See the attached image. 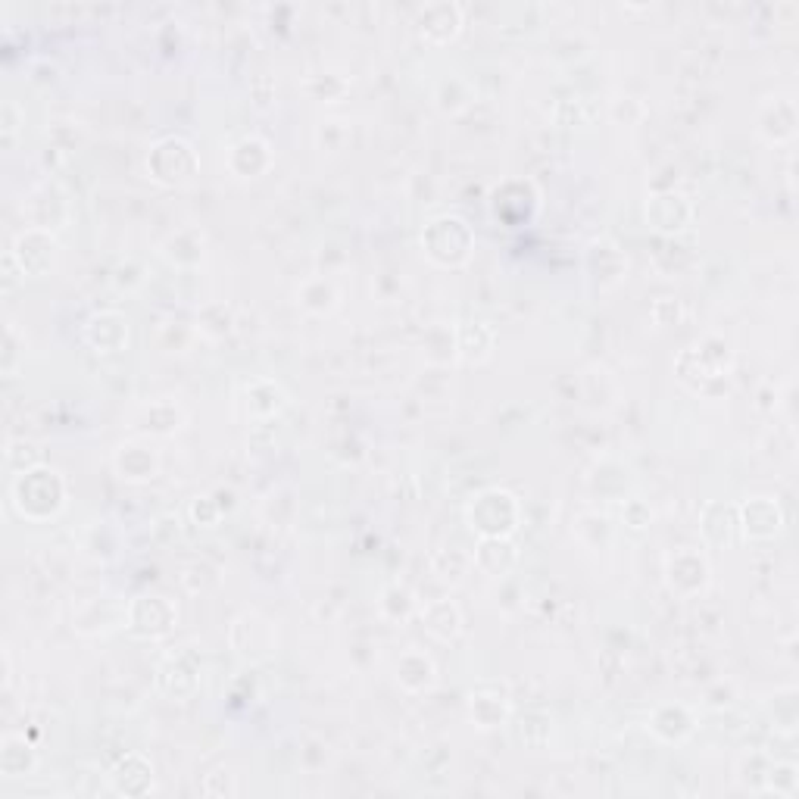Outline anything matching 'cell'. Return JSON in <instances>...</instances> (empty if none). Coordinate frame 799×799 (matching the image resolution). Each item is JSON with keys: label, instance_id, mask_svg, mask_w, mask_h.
<instances>
[{"label": "cell", "instance_id": "6da1fadb", "mask_svg": "<svg viewBox=\"0 0 799 799\" xmlns=\"http://www.w3.org/2000/svg\"><path fill=\"white\" fill-rule=\"evenodd\" d=\"M16 506L22 515H29V519H44V515L57 512L60 503H63V484L57 478V472H25L16 487Z\"/></svg>", "mask_w": 799, "mask_h": 799}, {"label": "cell", "instance_id": "5b68a950", "mask_svg": "<svg viewBox=\"0 0 799 799\" xmlns=\"http://www.w3.org/2000/svg\"><path fill=\"white\" fill-rule=\"evenodd\" d=\"M494 693L491 697H484V690H472V718L478 721L481 728H497L500 721L506 718L509 712V697H506V687L503 684H494L491 687Z\"/></svg>", "mask_w": 799, "mask_h": 799}, {"label": "cell", "instance_id": "7a4b0ae2", "mask_svg": "<svg viewBox=\"0 0 799 799\" xmlns=\"http://www.w3.org/2000/svg\"><path fill=\"white\" fill-rule=\"evenodd\" d=\"M469 247H472V231L466 228V222L456 219V216L437 219L425 231V250H428L431 260L441 263V266L466 263Z\"/></svg>", "mask_w": 799, "mask_h": 799}, {"label": "cell", "instance_id": "3957f363", "mask_svg": "<svg viewBox=\"0 0 799 799\" xmlns=\"http://www.w3.org/2000/svg\"><path fill=\"white\" fill-rule=\"evenodd\" d=\"M472 528H478L481 537H506L519 519V506L506 491L481 494L472 506Z\"/></svg>", "mask_w": 799, "mask_h": 799}, {"label": "cell", "instance_id": "52a82bcc", "mask_svg": "<svg viewBox=\"0 0 799 799\" xmlns=\"http://www.w3.org/2000/svg\"><path fill=\"white\" fill-rule=\"evenodd\" d=\"M172 618H175V612H172V606L163 597H141L132 606V628L138 634H144L147 622H157V631L166 634L172 628Z\"/></svg>", "mask_w": 799, "mask_h": 799}, {"label": "cell", "instance_id": "8992f818", "mask_svg": "<svg viewBox=\"0 0 799 799\" xmlns=\"http://www.w3.org/2000/svg\"><path fill=\"white\" fill-rule=\"evenodd\" d=\"M743 528L750 537H771L781 528V512L771 500H750L743 506Z\"/></svg>", "mask_w": 799, "mask_h": 799}, {"label": "cell", "instance_id": "277c9868", "mask_svg": "<svg viewBox=\"0 0 799 799\" xmlns=\"http://www.w3.org/2000/svg\"><path fill=\"white\" fill-rule=\"evenodd\" d=\"M88 341L94 350L100 353H116L125 341H128V325L122 316L116 313H103V316H94L91 325H88Z\"/></svg>", "mask_w": 799, "mask_h": 799}, {"label": "cell", "instance_id": "ba28073f", "mask_svg": "<svg viewBox=\"0 0 799 799\" xmlns=\"http://www.w3.org/2000/svg\"><path fill=\"white\" fill-rule=\"evenodd\" d=\"M693 581V590H700L709 578V569H706V562L697 556V553H678L668 559V584H672L675 590L684 587V581Z\"/></svg>", "mask_w": 799, "mask_h": 799}, {"label": "cell", "instance_id": "9c48e42d", "mask_svg": "<svg viewBox=\"0 0 799 799\" xmlns=\"http://www.w3.org/2000/svg\"><path fill=\"white\" fill-rule=\"evenodd\" d=\"M153 157H157V160H169V166H166V169L153 172V175L160 178V182H169V185H175V182H185V178H191V172H194V169H188V166H178V160H182V163L194 160V150H191L185 141H178L175 157H172V138H169V141H163V144H157V150H153Z\"/></svg>", "mask_w": 799, "mask_h": 799}]
</instances>
